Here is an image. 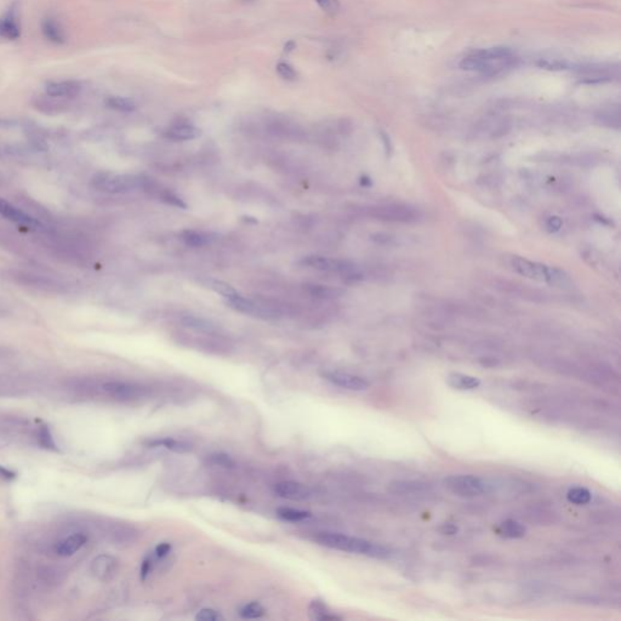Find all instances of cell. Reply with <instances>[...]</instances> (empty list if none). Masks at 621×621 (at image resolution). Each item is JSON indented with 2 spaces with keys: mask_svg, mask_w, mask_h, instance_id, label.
<instances>
[{
  "mask_svg": "<svg viewBox=\"0 0 621 621\" xmlns=\"http://www.w3.org/2000/svg\"><path fill=\"white\" fill-rule=\"evenodd\" d=\"M518 64L515 52L504 46L478 49L466 54L460 61L461 69L484 77H499L510 72Z\"/></svg>",
  "mask_w": 621,
  "mask_h": 621,
  "instance_id": "1",
  "label": "cell"
},
{
  "mask_svg": "<svg viewBox=\"0 0 621 621\" xmlns=\"http://www.w3.org/2000/svg\"><path fill=\"white\" fill-rule=\"evenodd\" d=\"M314 541L321 546L332 548L336 551L363 555V556L379 558V560H385V558L391 556V550L386 546L372 543L365 539L346 535V534L322 532L314 536Z\"/></svg>",
  "mask_w": 621,
  "mask_h": 621,
  "instance_id": "2",
  "label": "cell"
},
{
  "mask_svg": "<svg viewBox=\"0 0 621 621\" xmlns=\"http://www.w3.org/2000/svg\"><path fill=\"white\" fill-rule=\"evenodd\" d=\"M512 268L520 276L534 281L548 283L550 286H563L569 282V277L563 270L543 263L530 261L528 258L516 256L511 261Z\"/></svg>",
  "mask_w": 621,
  "mask_h": 621,
  "instance_id": "3",
  "label": "cell"
},
{
  "mask_svg": "<svg viewBox=\"0 0 621 621\" xmlns=\"http://www.w3.org/2000/svg\"><path fill=\"white\" fill-rule=\"evenodd\" d=\"M143 181L145 176L98 173L92 177V184L95 189L107 193H128L143 189Z\"/></svg>",
  "mask_w": 621,
  "mask_h": 621,
  "instance_id": "4",
  "label": "cell"
},
{
  "mask_svg": "<svg viewBox=\"0 0 621 621\" xmlns=\"http://www.w3.org/2000/svg\"><path fill=\"white\" fill-rule=\"evenodd\" d=\"M6 277L9 281L14 282L19 286H27V288L41 290V291H45V293L64 294L68 289L67 284H65L64 282L55 279L52 277L43 276V275L34 273V272L13 270V271L6 272Z\"/></svg>",
  "mask_w": 621,
  "mask_h": 621,
  "instance_id": "5",
  "label": "cell"
},
{
  "mask_svg": "<svg viewBox=\"0 0 621 621\" xmlns=\"http://www.w3.org/2000/svg\"><path fill=\"white\" fill-rule=\"evenodd\" d=\"M443 484L449 492L462 497H479L492 490V484L474 474H453Z\"/></svg>",
  "mask_w": 621,
  "mask_h": 621,
  "instance_id": "6",
  "label": "cell"
},
{
  "mask_svg": "<svg viewBox=\"0 0 621 621\" xmlns=\"http://www.w3.org/2000/svg\"><path fill=\"white\" fill-rule=\"evenodd\" d=\"M299 263L301 266L309 267V268L318 270V271L340 273L347 279H352V281L359 278V273L355 263L347 261V260L330 258L327 256H321V255H309V256L301 258Z\"/></svg>",
  "mask_w": 621,
  "mask_h": 621,
  "instance_id": "7",
  "label": "cell"
},
{
  "mask_svg": "<svg viewBox=\"0 0 621 621\" xmlns=\"http://www.w3.org/2000/svg\"><path fill=\"white\" fill-rule=\"evenodd\" d=\"M372 217H377V220L390 222H414L419 217V212L415 207L404 205V204H387L372 209Z\"/></svg>",
  "mask_w": 621,
  "mask_h": 621,
  "instance_id": "8",
  "label": "cell"
},
{
  "mask_svg": "<svg viewBox=\"0 0 621 621\" xmlns=\"http://www.w3.org/2000/svg\"><path fill=\"white\" fill-rule=\"evenodd\" d=\"M225 302L228 307L235 309L237 312L244 313L249 316L261 318V319H276L278 312L276 309H271L265 305L258 304L253 300L247 299L242 295L237 294L230 299H225Z\"/></svg>",
  "mask_w": 621,
  "mask_h": 621,
  "instance_id": "9",
  "label": "cell"
},
{
  "mask_svg": "<svg viewBox=\"0 0 621 621\" xmlns=\"http://www.w3.org/2000/svg\"><path fill=\"white\" fill-rule=\"evenodd\" d=\"M36 385L26 377L0 374V397H23L31 395Z\"/></svg>",
  "mask_w": 621,
  "mask_h": 621,
  "instance_id": "10",
  "label": "cell"
},
{
  "mask_svg": "<svg viewBox=\"0 0 621 621\" xmlns=\"http://www.w3.org/2000/svg\"><path fill=\"white\" fill-rule=\"evenodd\" d=\"M322 377L327 381L333 383L334 386L341 387L349 391L360 392L369 388V382L364 377L353 375V374L337 372V370H329L324 372Z\"/></svg>",
  "mask_w": 621,
  "mask_h": 621,
  "instance_id": "11",
  "label": "cell"
},
{
  "mask_svg": "<svg viewBox=\"0 0 621 621\" xmlns=\"http://www.w3.org/2000/svg\"><path fill=\"white\" fill-rule=\"evenodd\" d=\"M275 494L283 499L294 500V502H304L313 497L312 489L306 484L294 482V481H284L275 485Z\"/></svg>",
  "mask_w": 621,
  "mask_h": 621,
  "instance_id": "12",
  "label": "cell"
},
{
  "mask_svg": "<svg viewBox=\"0 0 621 621\" xmlns=\"http://www.w3.org/2000/svg\"><path fill=\"white\" fill-rule=\"evenodd\" d=\"M118 571V561L110 555H100L92 560L90 573L95 579L108 583Z\"/></svg>",
  "mask_w": 621,
  "mask_h": 621,
  "instance_id": "13",
  "label": "cell"
},
{
  "mask_svg": "<svg viewBox=\"0 0 621 621\" xmlns=\"http://www.w3.org/2000/svg\"><path fill=\"white\" fill-rule=\"evenodd\" d=\"M21 36L19 22V5L15 1L0 17V37L6 41H16Z\"/></svg>",
  "mask_w": 621,
  "mask_h": 621,
  "instance_id": "14",
  "label": "cell"
},
{
  "mask_svg": "<svg viewBox=\"0 0 621 621\" xmlns=\"http://www.w3.org/2000/svg\"><path fill=\"white\" fill-rule=\"evenodd\" d=\"M82 92V85L75 80L51 82L46 85V95L57 98H73Z\"/></svg>",
  "mask_w": 621,
  "mask_h": 621,
  "instance_id": "15",
  "label": "cell"
},
{
  "mask_svg": "<svg viewBox=\"0 0 621 621\" xmlns=\"http://www.w3.org/2000/svg\"><path fill=\"white\" fill-rule=\"evenodd\" d=\"M0 215L20 225L36 226V227L41 226V222L36 217H31L27 212L14 207L13 204L1 198H0Z\"/></svg>",
  "mask_w": 621,
  "mask_h": 621,
  "instance_id": "16",
  "label": "cell"
},
{
  "mask_svg": "<svg viewBox=\"0 0 621 621\" xmlns=\"http://www.w3.org/2000/svg\"><path fill=\"white\" fill-rule=\"evenodd\" d=\"M431 485L421 481H393L388 484V490L393 494L400 495H410V494H420V492H428Z\"/></svg>",
  "mask_w": 621,
  "mask_h": 621,
  "instance_id": "17",
  "label": "cell"
},
{
  "mask_svg": "<svg viewBox=\"0 0 621 621\" xmlns=\"http://www.w3.org/2000/svg\"><path fill=\"white\" fill-rule=\"evenodd\" d=\"M612 77L613 72L611 73V68L604 66H589L579 69V78L583 83H601L611 80Z\"/></svg>",
  "mask_w": 621,
  "mask_h": 621,
  "instance_id": "18",
  "label": "cell"
},
{
  "mask_svg": "<svg viewBox=\"0 0 621 621\" xmlns=\"http://www.w3.org/2000/svg\"><path fill=\"white\" fill-rule=\"evenodd\" d=\"M33 106L37 108L38 111L45 113V115H56L65 111L67 108V103L64 101V98H57V97L41 96L37 97L33 101Z\"/></svg>",
  "mask_w": 621,
  "mask_h": 621,
  "instance_id": "19",
  "label": "cell"
},
{
  "mask_svg": "<svg viewBox=\"0 0 621 621\" xmlns=\"http://www.w3.org/2000/svg\"><path fill=\"white\" fill-rule=\"evenodd\" d=\"M446 383L459 391H471L481 386V380L466 374L451 373L446 377Z\"/></svg>",
  "mask_w": 621,
  "mask_h": 621,
  "instance_id": "20",
  "label": "cell"
},
{
  "mask_svg": "<svg viewBox=\"0 0 621 621\" xmlns=\"http://www.w3.org/2000/svg\"><path fill=\"white\" fill-rule=\"evenodd\" d=\"M149 448H166L168 451H175V453H187L192 451V444L182 439H175V438H156V439H149L146 442Z\"/></svg>",
  "mask_w": 621,
  "mask_h": 621,
  "instance_id": "21",
  "label": "cell"
},
{
  "mask_svg": "<svg viewBox=\"0 0 621 621\" xmlns=\"http://www.w3.org/2000/svg\"><path fill=\"white\" fill-rule=\"evenodd\" d=\"M166 138L175 140V141H189L200 136V130L193 125L176 124L166 130Z\"/></svg>",
  "mask_w": 621,
  "mask_h": 621,
  "instance_id": "22",
  "label": "cell"
},
{
  "mask_svg": "<svg viewBox=\"0 0 621 621\" xmlns=\"http://www.w3.org/2000/svg\"><path fill=\"white\" fill-rule=\"evenodd\" d=\"M42 32L49 42L54 43V44L65 43V31L61 27L60 23L52 17H48L43 21Z\"/></svg>",
  "mask_w": 621,
  "mask_h": 621,
  "instance_id": "23",
  "label": "cell"
},
{
  "mask_svg": "<svg viewBox=\"0 0 621 621\" xmlns=\"http://www.w3.org/2000/svg\"><path fill=\"white\" fill-rule=\"evenodd\" d=\"M309 617L313 620L317 621H330V620H340L341 618L337 617L335 614H333L329 609H328L327 606L322 602V601H319V599H314L309 604Z\"/></svg>",
  "mask_w": 621,
  "mask_h": 621,
  "instance_id": "24",
  "label": "cell"
},
{
  "mask_svg": "<svg viewBox=\"0 0 621 621\" xmlns=\"http://www.w3.org/2000/svg\"><path fill=\"white\" fill-rule=\"evenodd\" d=\"M181 322L184 327L191 328L197 332L207 333V334L217 332V326L205 318L197 317V316H184L181 319Z\"/></svg>",
  "mask_w": 621,
  "mask_h": 621,
  "instance_id": "25",
  "label": "cell"
},
{
  "mask_svg": "<svg viewBox=\"0 0 621 621\" xmlns=\"http://www.w3.org/2000/svg\"><path fill=\"white\" fill-rule=\"evenodd\" d=\"M527 533L525 525L515 520H506L499 527V534L504 538L520 539Z\"/></svg>",
  "mask_w": 621,
  "mask_h": 621,
  "instance_id": "26",
  "label": "cell"
},
{
  "mask_svg": "<svg viewBox=\"0 0 621 621\" xmlns=\"http://www.w3.org/2000/svg\"><path fill=\"white\" fill-rule=\"evenodd\" d=\"M181 240H184V244L189 245V247H193V248H200V247H204V245H207L209 243V235H205V233H202V232H197V231L192 230H184L182 233H181Z\"/></svg>",
  "mask_w": 621,
  "mask_h": 621,
  "instance_id": "27",
  "label": "cell"
},
{
  "mask_svg": "<svg viewBox=\"0 0 621 621\" xmlns=\"http://www.w3.org/2000/svg\"><path fill=\"white\" fill-rule=\"evenodd\" d=\"M306 290L309 294L319 299H334L342 294V291L332 286H321V284H309L306 286Z\"/></svg>",
  "mask_w": 621,
  "mask_h": 621,
  "instance_id": "28",
  "label": "cell"
},
{
  "mask_svg": "<svg viewBox=\"0 0 621 621\" xmlns=\"http://www.w3.org/2000/svg\"><path fill=\"white\" fill-rule=\"evenodd\" d=\"M277 515L279 518L289 522H300V520H309L312 517L309 511L296 510L290 507H281L277 510Z\"/></svg>",
  "mask_w": 621,
  "mask_h": 621,
  "instance_id": "29",
  "label": "cell"
},
{
  "mask_svg": "<svg viewBox=\"0 0 621 621\" xmlns=\"http://www.w3.org/2000/svg\"><path fill=\"white\" fill-rule=\"evenodd\" d=\"M567 499L571 504L581 506V505H586V504H589L591 502L592 494H591L589 489L583 488V487H576V488H571L568 490Z\"/></svg>",
  "mask_w": 621,
  "mask_h": 621,
  "instance_id": "30",
  "label": "cell"
},
{
  "mask_svg": "<svg viewBox=\"0 0 621 621\" xmlns=\"http://www.w3.org/2000/svg\"><path fill=\"white\" fill-rule=\"evenodd\" d=\"M207 284H209V288H212L215 293L221 295L224 299H230L232 296H235V295L238 294L237 290L233 286H230L228 283H226V282L209 279Z\"/></svg>",
  "mask_w": 621,
  "mask_h": 621,
  "instance_id": "31",
  "label": "cell"
},
{
  "mask_svg": "<svg viewBox=\"0 0 621 621\" xmlns=\"http://www.w3.org/2000/svg\"><path fill=\"white\" fill-rule=\"evenodd\" d=\"M107 106L120 112H133L136 108L135 102L125 97H110L106 101Z\"/></svg>",
  "mask_w": 621,
  "mask_h": 621,
  "instance_id": "32",
  "label": "cell"
},
{
  "mask_svg": "<svg viewBox=\"0 0 621 621\" xmlns=\"http://www.w3.org/2000/svg\"><path fill=\"white\" fill-rule=\"evenodd\" d=\"M240 615L244 619H258L265 615V608L258 602L248 603L244 607H242Z\"/></svg>",
  "mask_w": 621,
  "mask_h": 621,
  "instance_id": "33",
  "label": "cell"
},
{
  "mask_svg": "<svg viewBox=\"0 0 621 621\" xmlns=\"http://www.w3.org/2000/svg\"><path fill=\"white\" fill-rule=\"evenodd\" d=\"M159 198L163 202L166 203V204H169L171 207H180V209H187V204L182 200V199L180 198L177 194L174 193V192H171V191H168V189H164V191H159Z\"/></svg>",
  "mask_w": 621,
  "mask_h": 621,
  "instance_id": "34",
  "label": "cell"
},
{
  "mask_svg": "<svg viewBox=\"0 0 621 621\" xmlns=\"http://www.w3.org/2000/svg\"><path fill=\"white\" fill-rule=\"evenodd\" d=\"M196 620L220 621L224 620V617H222L220 613L215 611V609H212V608H204L202 611H199L198 614L196 615Z\"/></svg>",
  "mask_w": 621,
  "mask_h": 621,
  "instance_id": "35",
  "label": "cell"
},
{
  "mask_svg": "<svg viewBox=\"0 0 621 621\" xmlns=\"http://www.w3.org/2000/svg\"><path fill=\"white\" fill-rule=\"evenodd\" d=\"M209 460L212 461L214 465L221 466L225 469H232L235 466V461L232 460L230 455H226V454H212L209 458Z\"/></svg>",
  "mask_w": 621,
  "mask_h": 621,
  "instance_id": "36",
  "label": "cell"
},
{
  "mask_svg": "<svg viewBox=\"0 0 621 621\" xmlns=\"http://www.w3.org/2000/svg\"><path fill=\"white\" fill-rule=\"evenodd\" d=\"M277 73L279 74V77L286 80H295L296 79V72L291 66L284 62H281L277 65Z\"/></svg>",
  "mask_w": 621,
  "mask_h": 621,
  "instance_id": "37",
  "label": "cell"
},
{
  "mask_svg": "<svg viewBox=\"0 0 621 621\" xmlns=\"http://www.w3.org/2000/svg\"><path fill=\"white\" fill-rule=\"evenodd\" d=\"M317 4L328 14H335L339 10V1L337 0H316Z\"/></svg>",
  "mask_w": 621,
  "mask_h": 621,
  "instance_id": "38",
  "label": "cell"
},
{
  "mask_svg": "<svg viewBox=\"0 0 621 621\" xmlns=\"http://www.w3.org/2000/svg\"><path fill=\"white\" fill-rule=\"evenodd\" d=\"M152 568L153 558L151 556H147L143 560V564H141V578H143V580H146V578L149 576V573L152 571Z\"/></svg>",
  "mask_w": 621,
  "mask_h": 621,
  "instance_id": "39",
  "label": "cell"
},
{
  "mask_svg": "<svg viewBox=\"0 0 621 621\" xmlns=\"http://www.w3.org/2000/svg\"><path fill=\"white\" fill-rule=\"evenodd\" d=\"M170 543H159L158 546H156L154 553H156V556L158 557V558H163V557H166V555H169V553H170Z\"/></svg>",
  "mask_w": 621,
  "mask_h": 621,
  "instance_id": "40",
  "label": "cell"
},
{
  "mask_svg": "<svg viewBox=\"0 0 621 621\" xmlns=\"http://www.w3.org/2000/svg\"><path fill=\"white\" fill-rule=\"evenodd\" d=\"M14 352L10 350L9 347L0 345V362H6L10 359L14 358Z\"/></svg>",
  "mask_w": 621,
  "mask_h": 621,
  "instance_id": "41",
  "label": "cell"
},
{
  "mask_svg": "<svg viewBox=\"0 0 621 621\" xmlns=\"http://www.w3.org/2000/svg\"><path fill=\"white\" fill-rule=\"evenodd\" d=\"M548 228L551 231H558L561 228L562 221L560 217H551L548 222Z\"/></svg>",
  "mask_w": 621,
  "mask_h": 621,
  "instance_id": "42",
  "label": "cell"
},
{
  "mask_svg": "<svg viewBox=\"0 0 621 621\" xmlns=\"http://www.w3.org/2000/svg\"><path fill=\"white\" fill-rule=\"evenodd\" d=\"M0 476H1V477H5L6 479L13 478V477H14V474H11L9 469H4V467H1V466H0Z\"/></svg>",
  "mask_w": 621,
  "mask_h": 621,
  "instance_id": "43",
  "label": "cell"
}]
</instances>
